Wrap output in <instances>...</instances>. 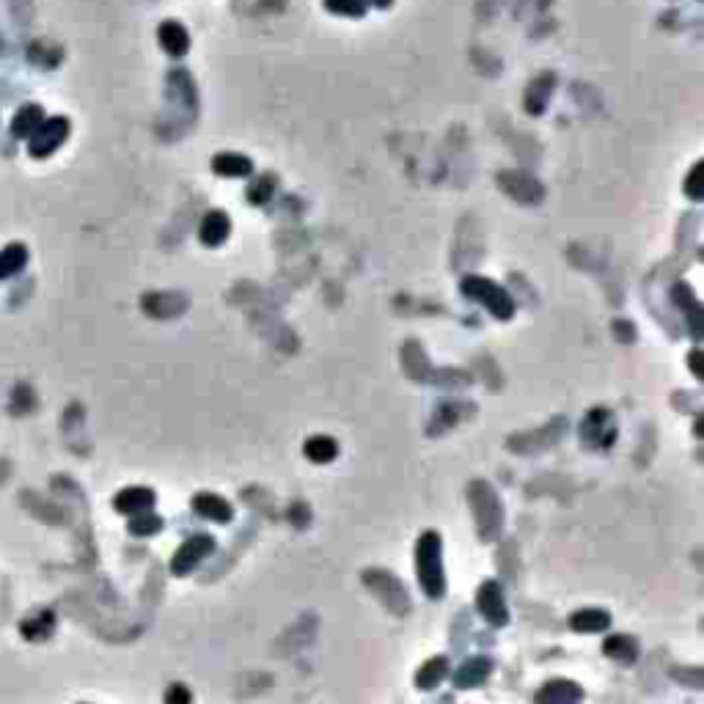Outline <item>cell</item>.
<instances>
[{
  "label": "cell",
  "instance_id": "obj_1",
  "mask_svg": "<svg viewBox=\"0 0 704 704\" xmlns=\"http://www.w3.org/2000/svg\"><path fill=\"white\" fill-rule=\"evenodd\" d=\"M416 572L418 584L429 597H444L446 592V576L444 561H440V537L435 532H427L416 545Z\"/></svg>",
  "mask_w": 704,
  "mask_h": 704
},
{
  "label": "cell",
  "instance_id": "obj_2",
  "mask_svg": "<svg viewBox=\"0 0 704 704\" xmlns=\"http://www.w3.org/2000/svg\"><path fill=\"white\" fill-rule=\"evenodd\" d=\"M462 292L481 303V305H488V312H493L498 320H509L515 314V303L512 297L496 284V281H488V278H479V276H471L462 281Z\"/></svg>",
  "mask_w": 704,
  "mask_h": 704
},
{
  "label": "cell",
  "instance_id": "obj_3",
  "mask_svg": "<svg viewBox=\"0 0 704 704\" xmlns=\"http://www.w3.org/2000/svg\"><path fill=\"white\" fill-rule=\"evenodd\" d=\"M66 138H69V119H64V116L44 119V121L36 127L33 136L28 138V141H31V144H28V152H31L33 157L44 160V157H50L56 149H61Z\"/></svg>",
  "mask_w": 704,
  "mask_h": 704
},
{
  "label": "cell",
  "instance_id": "obj_4",
  "mask_svg": "<svg viewBox=\"0 0 704 704\" xmlns=\"http://www.w3.org/2000/svg\"><path fill=\"white\" fill-rule=\"evenodd\" d=\"M471 504L476 506V517H479V528H481V537L484 540H493L498 532L493 528L490 523V515L496 517H504L501 515V504L496 498V493L490 488H484V484H473V490H471Z\"/></svg>",
  "mask_w": 704,
  "mask_h": 704
},
{
  "label": "cell",
  "instance_id": "obj_5",
  "mask_svg": "<svg viewBox=\"0 0 704 704\" xmlns=\"http://www.w3.org/2000/svg\"><path fill=\"white\" fill-rule=\"evenodd\" d=\"M212 550H215V540H212L209 534L193 537V540H188L180 550H176V556H173V561H171V569L176 572V576H188V572H190L201 559H207Z\"/></svg>",
  "mask_w": 704,
  "mask_h": 704
},
{
  "label": "cell",
  "instance_id": "obj_6",
  "mask_svg": "<svg viewBox=\"0 0 704 704\" xmlns=\"http://www.w3.org/2000/svg\"><path fill=\"white\" fill-rule=\"evenodd\" d=\"M479 611L488 622L493 625H506L509 622V611H506V600H504V592L496 581H488L481 589H479Z\"/></svg>",
  "mask_w": 704,
  "mask_h": 704
},
{
  "label": "cell",
  "instance_id": "obj_7",
  "mask_svg": "<svg viewBox=\"0 0 704 704\" xmlns=\"http://www.w3.org/2000/svg\"><path fill=\"white\" fill-rule=\"evenodd\" d=\"M157 39L163 44V50L171 56V58H182L188 56L190 50V33L185 31V25L173 22V20H165L157 31Z\"/></svg>",
  "mask_w": 704,
  "mask_h": 704
},
{
  "label": "cell",
  "instance_id": "obj_8",
  "mask_svg": "<svg viewBox=\"0 0 704 704\" xmlns=\"http://www.w3.org/2000/svg\"><path fill=\"white\" fill-rule=\"evenodd\" d=\"M616 435V427L605 410H592L584 421V437L592 446H611V440Z\"/></svg>",
  "mask_w": 704,
  "mask_h": 704
},
{
  "label": "cell",
  "instance_id": "obj_9",
  "mask_svg": "<svg viewBox=\"0 0 704 704\" xmlns=\"http://www.w3.org/2000/svg\"><path fill=\"white\" fill-rule=\"evenodd\" d=\"M229 232H232L229 215H226V212H220V209H212V212H207L204 220H201L198 237H201L204 245L215 248V245H220V242H224V240L229 237Z\"/></svg>",
  "mask_w": 704,
  "mask_h": 704
},
{
  "label": "cell",
  "instance_id": "obj_10",
  "mask_svg": "<svg viewBox=\"0 0 704 704\" xmlns=\"http://www.w3.org/2000/svg\"><path fill=\"white\" fill-rule=\"evenodd\" d=\"M113 506L121 515H138L154 506V493L149 488H127L116 496Z\"/></svg>",
  "mask_w": 704,
  "mask_h": 704
},
{
  "label": "cell",
  "instance_id": "obj_11",
  "mask_svg": "<svg viewBox=\"0 0 704 704\" xmlns=\"http://www.w3.org/2000/svg\"><path fill=\"white\" fill-rule=\"evenodd\" d=\"M193 509L196 515L207 517V520H215V523H229L232 520V506L229 501H224L220 496H212V493H201L193 498Z\"/></svg>",
  "mask_w": 704,
  "mask_h": 704
},
{
  "label": "cell",
  "instance_id": "obj_12",
  "mask_svg": "<svg viewBox=\"0 0 704 704\" xmlns=\"http://www.w3.org/2000/svg\"><path fill=\"white\" fill-rule=\"evenodd\" d=\"M212 171L220 173V176H232V180H240V176H248L253 171V163L245 154H237V152H220L212 160Z\"/></svg>",
  "mask_w": 704,
  "mask_h": 704
},
{
  "label": "cell",
  "instance_id": "obj_13",
  "mask_svg": "<svg viewBox=\"0 0 704 704\" xmlns=\"http://www.w3.org/2000/svg\"><path fill=\"white\" fill-rule=\"evenodd\" d=\"M41 121H44L41 105H22V108L14 113V119H12V136H14V138H31Z\"/></svg>",
  "mask_w": 704,
  "mask_h": 704
},
{
  "label": "cell",
  "instance_id": "obj_14",
  "mask_svg": "<svg viewBox=\"0 0 704 704\" xmlns=\"http://www.w3.org/2000/svg\"><path fill=\"white\" fill-rule=\"evenodd\" d=\"M608 625H611V616L597 608H584L578 613H572V620H569V628L578 633H600Z\"/></svg>",
  "mask_w": 704,
  "mask_h": 704
},
{
  "label": "cell",
  "instance_id": "obj_15",
  "mask_svg": "<svg viewBox=\"0 0 704 704\" xmlns=\"http://www.w3.org/2000/svg\"><path fill=\"white\" fill-rule=\"evenodd\" d=\"M488 674H490V660L473 657L454 674V685L457 688H476V685H481L484 680H488Z\"/></svg>",
  "mask_w": 704,
  "mask_h": 704
},
{
  "label": "cell",
  "instance_id": "obj_16",
  "mask_svg": "<svg viewBox=\"0 0 704 704\" xmlns=\"http://www.w3.org/2000/svg\"><path fill=\"white\" fill-rule=\"evenodd\" d=\"M28 264V248L22 242H12L6 251H0V281L17 276Z\"/></svg>",
  "mask_w": 704,
  "mask_h": 704
},
{
  "label": "cell",
  "instance_id": "obj_17",
  "mask_svg": "<svg viewBox=\"0 0 704 704\" xmlns=\"http://www.w3.org/2000/svg\"><path fill=\"white\" fill-rule=\"evenodd\" d=\"M605 655L620 660V664H633V660L638 657V644L630 636H611L605 641Z\"/></svg>",
  "mask_w": 704,
  "mask_h": 704
},
{
  "label": "cell",
  "instance_id": "obj_18",
  "mask_svg": "<svg viewBox=\"0 0 704 704\" xmlns=\"http://www.w3.org/2000/svg\"><path fill=\"white\" fill-rule=\"evenodd\" d=\"M339 454V446L333 437H325V435H317L312 440H305V457L314 460V462H330L333 457Z\"/></svg>",
  "mask_w": 704,
  "mask_h": 704
},
{
  "label": "cell",
  "instance_id": "obj_19",
  "mask_svg": "<svg viewBox=\"0 0 704 704\" xmlns=\"http://www.w3.org/2000/svg\"><path fill=\"white\" fill-rule=\"evenodd\" d=\"M449 674V660L446 657H432L429 664H424L421 666V672H418V677H416V682H418V688H435L440 680H444Z\"/></svg>",
  "mask_w": 704,
  "mask_h": 704
},
{
  "label": "cell",
  "instance_id": "obj_20",
  "mask_svg": "<svg viewBox=\"0 0 704 704\" xmlns=\"http://www.w3.org/2000/svg\"><path fill=\"white\" fill-rule=\"evenodd\" d=\"M53 625H56L53 613H50V611H41V613L31 616V620H25V625H22V636L31 638V641L48 638V636L53 633Z\"/></svg>",
  "mask_w": 704,
  "mask_h": 704
},
{
  "label": "cell",
  "instance_id": "obj_21",
  "mask_svg": "<svg viewBox=\"0 0 704 704\" xmlns=\"http://www.w3.org/2000/svg\"><path fill=\"white\" fill-rule=\"evenodd\" d=\"M581 688H576L572 682H548L540 693L537 701H576L581 699Z\"/></svg>",
  "mask_w": 704,
  "mask_h": 704
},
{
  "label": "cell",
  "instance_id": "obj_22",
  "mask_svg": "<svg viewBox=\"0 0 704 704\" xmlns=\"http://www.w3.org/2000/svg\"><path fill=\"white\" fill-rule=\"evenodd\" d=\"M325 9L330 14H339V17H349V20H361L369 6L366 0H325Z\"/></svg>",
  "mask_w": 704,
  "mask_h": 704
},
{
  "label": "cell",
  "instance_id": "obj_23",
  "mask_svg": "<svg viewBox=\"0 0 704 704\" xmlns=\"http://www.w3.org/2000/svg\"><path fill=\"white\" fill-rule=\"evenodd\" d=\"M163 528V517H157L154 512H138L136 517L129 520V534L136 537H149V534H157Z\"/></svg>",
  "mask_w": 704,
  "mask_h": 704
},
{
  "label": "cell",
  "instance_id": "obj_24",
  "mask_svg": "<svg viewBox=\"0 0 704 704\" xmlns=\"http://www.w3.org/2000/svg\"><path fill=\"white\" fill-rule=\"evenodd\" d=\"M273 188H276L273 176H261V180L251 188V201H253V204H264V201L273 196Z\"/></svg>",
  "mask_w": 704,
  "mask_h": 704
},
{
  "label": "cell",
  "instance_id": "obj_25",
  "mask_svg": "<svg viewBox=\"0 0 704 704\" xmlns=\"http://www.w3.org/2000/svg\"><path fill=\"white\" fill-rule=\"evenodd\" d=\"M685 193H688L693 201L701 198V163L693 165V171H691V176H688V182H685Z\"/></svg>",
  "mask_w": 704,
  "mask_h": 704
},
{
  "label": "cell",
  "instance_id": "obj_26",
  "mask_svg": "<svg viewBox=\"0 0 704 704\" xmlns=\"http://www.w3.org/2000/svg\"><path fill=\"white\" fill-rule=\"evenodd\" d=\"M165 701H190V693L182 685H173L165 696Z\"/></svg>",
  "mask_w": 704,
  "mask_h": 704
},
{
  "label": "cell",
  "instance_id": "obj_27",
  "mask_svg": "<svg viewBox=\"0 0 704 704\" xmlns=\"http://www.w3.org/2000/svg\"><path fill=\"white\" fill-rule=\"evenodd\" d=\"M701 352L696 349V352H691V366H693V372H696V377H701Z\"/></svg>",
  "mask_w": 704,
  "mask_h": 704
},
{
  "label": "cell",
  "instance_id": "obj_28",
  "mask_svg": "<svg viewBox=\"0 0 704 704\" xmlns=\"http://www.w3.org/2000/svg\"><path fill=\"white\" fill-rule=\"evenodd\" d=\"M393 0H366V6H377V9H391Z\"/></svg>",
  "mask_w": 704,
  "mask_h": 704
}]
</instances>
